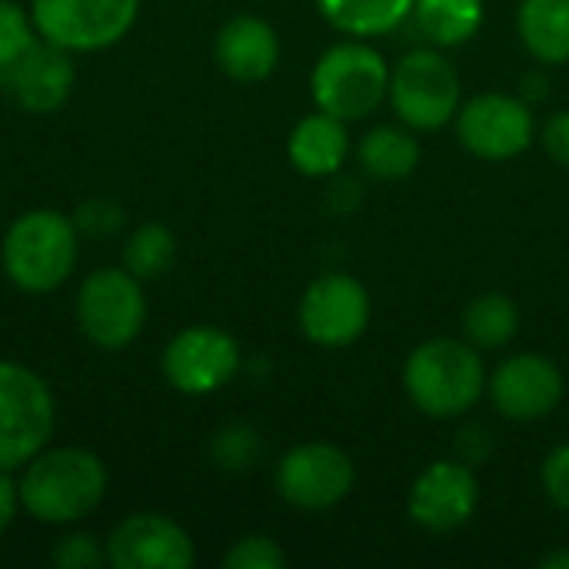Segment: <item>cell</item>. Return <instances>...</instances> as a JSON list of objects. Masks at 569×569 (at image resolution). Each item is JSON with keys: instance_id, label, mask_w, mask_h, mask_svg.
Here are the masks:
<instances>
[{"instance_id": "obj_1", "label": "cell", "mask_w": 569, "mask_h": 569, "mask_svg": "<svg viewBox=\"0 0 569 569\" xmlns=\"http://www.w3.org/2000/svg\"><path fill=\"white\" fill-rule=\"evenodd\" d=\"M107 467L83 447H43L20 467V510L43 527H73L107 497Z\"/></svg>"}, {"instance_id": "obj_2", "label": "cell", "mask_w": 569, "mask_h": 569, "mask_svg": "<svg viewBox=\"0 0 569 569\" xmlns=\"http://www.w3.org/2000/svg\"><path fill=\"white\" fill-rule=\"evenodd\" d=\"M487 360L463 337H430L403 360L407 400L433 420H457L487 397Z\"/></svg>"}, {"instance_id": "obj_3", "label": "cell", "mask_w": 569, "mask_h": 569, "mask_svg": "<svg viewBox=\"0 0 569 569\" xmlns=\"http://www.w3.org/2000/svg\"><path fill=\"white\" fill-rule=\"evenodd\" d=\"M80 260V230L73 217L60 210H27L20 213L0 243V263L7 280L23 293L60 290Z\"/></svg>"}, {"instance_id": "obj_4", "label": "cell", "mask_w": 569, "mask_h": 569, "mask_svg": "<svg viewBox=\"0 0 569 569\" xmlns=\"http://www.w3.org/2000/svg\"><path fill=\"white\" fill-rule=\"evenodd\" d=\"M310 93L317 110H327L347 123H360L387 103L390 63L373 43L360 37L340 40L317 57Z\"/></svg>"}, {"instance_id": "obj_5", "label": "cell", "mask_w": 569, "mask_h": 569, "mask_svg": "<svg viewBox=\"0 0 569 569\" xmlns=\"http://www.w3.org/2000/svg\"><path fill=\"white\" fill-rule=\"evenodd\" d=\"M397 120L413 133L443 130L457 120L463 83L440 47H417L390 67V97Z\"/></svg>"}, {"instance_id": "obj_6", "label": "cell", "mask_w": 569, "mask_h": 569, "mask_svg": "<svg viewBox=\"0 0 569 569\" xmlns=\"http://www.w3.org/2000/svg\"><path fill=\"white\" fill-rule=\"evenodd\" d=\"M57 427V400L50 383L13 360H0V470H20L43 447Z\"/></svg>"}, {"instance_id": "obj_7", "label": "cell", "mask_w": 569, "mask_h": 569, "mask_svg": "<svg viewBox=\"0 0 569 569\" xmlns=\"http://www.w3.org/2000/svg\"><path fill=\"white\" fill-rule=\"evenodd\" d=\"M73 320L77 330L100 350L130 347L147 323L143 280H137L127 267L93 270L77 287Z\"/></svg>"}, {"instance_id": "obj_8", "label": "cell", "mask_w": 569, "mask_h": 569, "mask_svg": "<svg viewBox=\"0 0 569 569\" xmlns=\"http://www.w3.org/2000/svg\"><path fill=\"white\" fill-rule=\"evenodd\" d=\"M277 497L300 513H327L340 507L357 487L353 457L323 440L290 447L273 470Z\"/></svg>"}, {"instance_id": "obj_9", "label": "cell", "mask_w": 569, "mask_h": 569, "mask_svg": "<svg viewBox=\"0 0 569 569\" xmlns=\"http://www.w3.org/2000/svg\"><path fill=\"white\" fill-rule=\"evenodd\" d=\"M140 17V0H30L37 37L70 53L120 43Z\"/></svg>"}, {"instance_id": "obj_10", "label": "cell", "mask_w": 569, "mask_h": 569, "mask_svg": "<svg viewBox=\"0 0 569 569\" xmlns=\"http://www.w3.org/2000/svg\"><path fill=\"white\" fill-rule=\"evenodd\" d=\"M453 127L463 150L490 163L513 160L537 143V117L520 93H477L460 103Z\"/></svg>"}, {"instance_id": "obj_11", "label": "cell", "mask_w": 569, "mask_h": 569, "mask_svg": "<svg viewBox=\"0 0 569 569\" xmlns=\"http://www.w3.org/2000/svg\"><path fill=\"white\" fill-rule=\"evenodd\" d=\"M243 353L223 327L197 323L170 337L160 357L163 380L183 397H210L240 373Z\"/></svg>"}, {"instance_id": "obj_12", "label": "cell", "mask_w": 569, "mask_h": 569, "mask_svg": "<svg viewBox=\"0 0 569 569\" xmlns=\"http://www.w3.org/2000/svg\"><path fill=\"white\" fill-rule=\"evenodd\" d=\"M297 323L313 347H353L370 327V293L350 273H320L297 303Z\"/></svg>"}, {"instance_id": "obj_13", "label": "cell", "mask_w": 569, "mask_h": 569, "mask_svg": "<svg viewBox=\"0 0 569 569\" xmlns=\"http://www.w3.org/2000/svg\"><path fill=\"white\" fill-rule=\"evenodd\" d=\"M480 507V480L473 467L460 457L427 463L407 493L410 520L437 537L463 530Z\"/></svg>"}, {"instance_id": "obj_14", "label": "cell", "mask_w": 569, "mask_h": 569, "mask_svg": "<svg viewBox=\"0 0 569 569\" xmlns=\"http://www.w3.org/2000/svg\"><path fill=\"white\" fill-rule=\"evenodd\" d=\"M487 397L493 410L510 423L547 420L567 397L563 370L543 353H513L500 360L487 380Z\"/></svg>"}, {"instance_id": "obj_15", "label": "cell", "mask_w": 569, "mask_h": 569, "mask_svg": "<svg viewBox=\"0 0 569 569\" xmlns=\"http://www.w3.org/2000/svg\"><path fill=\"white\" fill-rule=\"evenodd\" d=\"M107 563L113 569H190L197 563V547L177 520L133 513L110 530Z\"/></svg>"}, {"instance_id": "obj_16", "label": "cell", "mask_w": 569, "mask_h": 569, "mask_svg": "<svg viewBox=\"0 0 569 569\" xmlns=\"http://www.w3.org/2000/svg\"><path fill=\"white\" fill-rule=\"evenodd\" d=\"M7 97L27 110V113H53L60 110L73 87H77V67L70 60V50L37 40L17 63H10L3 73Z\"/></svg>"}, {"instance_id": "obj_17", "label": "cell", "mask_w": 569, "mask_h": 569, "mask_svg": "<svg viewBox=\"0 0 569 569\" xmlns=\"http://www.w3.org/2000/svg\"><path fill=\"white\" fill-rule=\"evenodd\" d=\"M217 67L237 83H260L280 63V37L270 20L240 13L230 17L213 40Z\"/></svg>"}, {"instance_id": "obj_18", "label": "cell", "mask_w": 569, "mask_h": 569, "mask_svg": "<svg viewBox=\"0 0 569 569\" xmlns=\"http://www.w3.org/2000/svg\"><path fill=\"white\" fill-rule=\"evenodd\" d=\"M350 147H353L350 123L327 110H313L300 117L287 137V157L293 170L313 180L340 173L350 157Z\"/></svg>"}, {"instance_id": "obj_19", "label": "cell", "mask_w": 569, "mask_h": 569, "mask_svg": "<svg viewBox=\"0 0 569 569\" xmlns=\"http://www.w3.org/2000/svg\"><path fill=\"white\" fill-rule=\"evenodd\" d=\"M360 170L373 180L397 183L417 173L420 167V143L410 127L403 123H380L367 130L357 143Z\"/></svg>"}, {"instance_id": "obj_20", "label": "cell", "mask_w": 569, "mask_h": 569, "mask_svg": "<svg viewBox=\"0 0 569 569\" xmlns=\"http://www.w3.org/2000/svg\"><path fill=\"white\" fill-rule=\"evenodd\" d=\"M517 33L537 63H569V0H520Z\"/></svg>"}, {"instance_id": "obj_21", "label": "cell", "mask_w": 569, "mask_h": 569, "mask_svg": "<svg viewBox=\"0 0 569 569\" xmlns=\"http://www.w3.org/2000/svg\"><path fill=\"white\" fill-rule=\"evenodd\" d=\"M460 327H463L467 343H473L480 353H493V350H503L517 340L520 307L503 290H483L467 303Z\"/></svg>"}, {"instance_id": "obj_22", "label": "cell", "mask_w": 569, "mask_h": 569, "mask_svg": "<svg viewBox=\"0 0 569 569\" xmlns=\"http://www.w3.org/2000/svg\"><path fill=\"white\" fill-rule=\"evenodd\" d=\"M410 20L430 47H463L483 27V0H413Z\"/></svg>"}, {"instance_id": "obj_23", "label": "cell", "mask_w": 569, "mask_h": 569, "mask_svg": "<svg viewBox=\"0 0 569 569\" xmlns=\"http://www.w3.org/2000/svg\"><path fill=\"white\" fill-rule=\"evenodd\" d=\"M320 17L343 37H383L410 20L413 0H317Z\"/></svg>"}, {"instance_id": "obj_24", "label": "cell", "mask_w": 569, "mask_h": 569, "mask_svg": "<svg viewBox=\"0 0 569 569\" xmlns=\"http://www.w3.org/2000/svg\"><path fill=\"white\" fill-rule=\"evenodd\" d=\"M177 260V237L167 223L147 220L130 230L123 243L120 267H127L137 280H157L163 277Z\"/></svg>"}, {"instance_id": "obj_25", "label": "cell", "mask_w": 569, "mask_h": 569, "mask_svg": "<svg viewBox=\"0 0 569 569\" xmlns=\"http://www.w3.org/2000/svg\"><path fill=\"white\" fill-rule=\"evenodd\" d=\"M260 453H263V443L250 423H227L213 433V443H210L213 463L230 473L250 470L260 460Z\"/></svg>"}, {"instance_id": "obj_26", "label": "cell", "mask_w": 569, "mask_h": 569, "mask_svg": "<svg viewBox=\"0 0 569 569\" xmlns=\"http://www.w3.org/2000/svg\"><path fill=\"white\" fill-rule=\"evenodd\" d=\"M33 43H37V27L30 20V10H23L13 0H0V73L10 63H17Z\"/></svg>"}, {"instance_id": "obj_27", "label": "cell", "mask_w": 569, "mask_h": 569, "mask_svg": "<svg viewBox=\"0 0 569 569\" xmlns=\"http://www.w3.org/2000/svg\"><path fill=\"white\" fill-rule=\"evenodd\" d=\"M223 567L227 569H283L287 567V550L267 537V533H247L240 540L230 543V550L223 553Z\"/></svg>"}, {"instance_id": "obj_28", "label": "cell", "mask_w": 569, "mask_h": 569, "mask_svg": "<svg viewBox=\"0 0 569 569\" xmlns=\"http://www.w3.org/2000/svg\"><path fill=\"white\" fill-rule=\"evenodd\" d=\"M50 560L60 569H97L107 563V547H100V540L93 533L70 530L53 543Z\"/></svg>"}, {"instance_id": "obj_29", "label": "cell", "mask_w": 569, "mask_h": 569, "mask_svg": "<svg viewBox=\"0 0 569 569\" xmlns=\"http://www.w3.org/2000/svg\"><path fill=\"white\" fill-rule=\"evenodd\" d=\"M540 483H543V493L547 500L569 517V443L553 447L547 457H543V467H540Z\"/></svg>"}, {"instance_id": "obj_30", "label": "cell", "mask_w": 569, "mask_h": 569, "mask_svg": "<svg viewBox=\"0 0 569 569\" xmlns=\"http://www.w3.org/2000/svg\"><path fill=\"white\" fill-rule=\"evenodd\" d=\"M537 137H540L547 157H550L557 167L569 170V107L550 113V117L543 120V130H537Z\"/></svg>"}, {"instance_id": "obj_31", "label": "cell", "mask_w": 569, "mask_h": 569, "mask_svg": "<svg viewBox=\"0 0 569 569\" xmlns=\"http://www.w3.org/2000/svg\"><path fill=\"white\" fill-rule=\"evenodd\" d=\"M120 207H113L110 200H90V203H83L80 210H77V217H73V223H77V230H87V233H93V237H100V233H113L117 227H120Z\"/></svg>"}, {"instance_id": "obj_32", "label": "cell", "mask_w": 569, "mask_h": 569, "mask_svg": "<svg viewBox=\"0 0 569 569\" xmlns=\"http://www.w3.org/2000/svg\"><path fill=\"white\" fill-rule=\"evenodd\" d=\"M20 513V493H17V480L10 477V470H0V537L10 530V523Z\"/></svg>"}, {"instance_id": "obj_33", "label": "cell", "mask_w": 569, "mask_h": 569, "mask_svg": "<svg viewBox=\"0 0 569 569\" xmlns=\"http://www.w3.org/2000/svg\"><path fill=\"white\" fill-rule=\"evenodd\" d=\"M540 567L543 569H569V550H553V553H543V557H540Z\"/></svg>"}]
</instances>
